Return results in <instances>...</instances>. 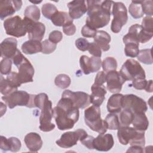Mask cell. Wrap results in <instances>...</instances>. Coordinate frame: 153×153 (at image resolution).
I'll return each mask as SVG.
<instances>
[{
    "instance_id": "1",
    "label": "cell",
    "mask_w": 153,
    "mask_h": 153,
    "mask_svg": "<svg viewBox=\"0 0 153 153\" xmlns=\"http://www.w3.org/2000/svg\"><path fill=\"white\" fill-rule=\"evenodd\" d=\"M87 17L85 25L97 29L107 26L112 13V1H87Z\"/></svg>"
},
{
    "instance_id": "2",
    "label": "cell",
    "mask_w": 153,
    "mask_h": 153,
    "mask_svg": "<svg viewBox=\"0 0 153 153\" xmlns=\"http://www.w3.org/2000/svg\"><path fill=\"white\" fill-rule=\"evenodd\" d=\"M79 116V109L75 108L71 100L66 97L62 96L57 106L53 108V117L60 130L72 128Z\"/></svg>"
},
{
    "instance_id": "3",
    "label": "cell",
    "mask_w": 153,
    "mask_h": 153,
    "mask_svg": "<svg viewBox=\"0 0 153 153\" xmlns=\"http://www.w3.org/2000/svg\"><path fill=\"white\" fill-rule=\"evenodd\" d=\"M117 137L123 145L130 143V146H139L144 148L145 143V131H139L130 126L120 127L118 129Z\"/></svg>"
},
{
    "instance_id": "4",
    "label": "cell",
    "mask_w": 153,
    "mask_h": 153,
    "mask_svg": "<svg viewBox=\"0 0 153 153\" xmlns=\"http://www.w3.org/2000/svg\"><path fill=\"white\" fill-rule=\"evenodd\" d=\"M84 121L85 124L93 131L99 134H104L108 130V126L101 118L100 106L94 105L84 111Z\"/></svg>"
},
{
    "instance_id": "5",
    "label": "cell",
    "mask_w": 153,
    "mask_h": 153,
    "mask_svg": "<svg viewBox=\"0 0 153 153\" xmlns=\"http://www.w3.org/2000/svg\"><path fill=\"white\" fill-rule=\"evenodd\" d=\"M34 97L35 94H30L23 90H16L7 96H2L1 98L10 109H13L17 106L35 108Z\"/></svg>"
},
{
    "instance_id": "6",
    "label": "cell",
    "mask_w": 153,
    "mask_h": 153,
    "mask_svg": "<svg viewBox=\"0 0 153 153\" xmlns=\"http://www.w3.org/2000/svg\"><path fill=\"white\" fill-rule=\"evenodd\" d=\"M153 36V32L145 30L141 25L134 24L128 29V32L123 36V41L124 44L127 43H145L149 41Z\"/></svg>"
},
{
    "instance_id": "7",
    "label": "cell",
    "mask_w": 153,
    "mask_h": 153,
    "mask_svg": "<svg viewBox=\"0 0 153 153\" xmlns=\"http://www.w3.org/2000/svg\"><path fill=\"white\" fill-rule=\"evenodd\" d=\"M126 81H133L138 78H145L144 69L140 64L134 59H127L119 71Z\"/></svg>"
},
{
    "instance_id": "8",
    "label": "cell",
    "mask_w": 153,
    "mask_h": 153,
    "mask_svg": "<svg viewBox=\"0 0 153 153\" xmlns=\"http://www.w3.org/2000/svg\"><path fill=\"white\" fill-rule=\"evenodd\" d=\"M112 14L114 18L111 22V30L114 33H118L128 20L127 8L121 2H114Z\"/></svg>"
},
{
    "instance_id": "9",
    "label": "cell",
    "mask_w": 153,
    "mask_h": 153,
    "mask_svg": "<svg viewBox=\"0 0 153 153\" xmlns=\"http://www.w3.org/2000/svg\"><path fill=\"white\" fill-rule=\"evenodd\" d=\"M4 27L7 35L16 38L23 36L27 33L26 24L20 16H15L5 20Z\"/></svg>"
},
{
    "instance_id": "10",
    "label": "cell",
    "mask_w": 153,
    "mask_h": 153,
    "mask_svg": "<svg viewBox=\"0 0 153 153\" xmlns=\"http://www.w3.org/2000/svg\"><path fill=\"white\" fill-rule=\"evenodd\" d=\"M122 109L131 111L133 113L144 112L147 111L148 106L144 100L133 94L124 95L122 99Z\"/></svg>"
},
{
    "instance_id": "11",
    "label": "cell",
    "mask_w": 153,
    "mask_h": 153,
    "mask_svg": "<svg viewBox=\"0 0 153 153\" xmlns=\"http://www.w3.org/2000/svg\"><path fill=\"white\" fill-rule=\"evenodd\" d=\"M87 133L82 128L74 131H67L62 134L60 138L56 141V143L63 148H69L75 145L78 141L85 136Z\"/></svg>"
},
{
    "instance_id": "12",
    "label": "cell",
    "mask_w": 153,
    "mask_h": 153,
    "mask_svg": "<svg viewBox=\"0 0 153 153\" xmlns=\"http://www.w3.org/2000/svg\"><path fill=\"white\" fill-rule=\"evenodd\" d=\"M41 112L39 116V129L42 131L48 132L55 128V125L51 123L53 117V109L52 102L49 99L45 102L41 109Z\"/></svg>"
},
{
    "instance_id": "13",
    "label": "cell",
    "mask_w": 153,
    "mask_h": 153,
    "mask_svg": "<svg viewBox=\"0 0 153 153\" xmlns=\"http://www.w3.org/2000/svg\"><path fill=\"white\" fill-rule=\"evenodd\" d=\"M62 96L69 98L73 103L75 108L84 109L90 104V95L82 91H72L69 90H65Z\"/></svg>"
},
{
    "instance_id": "14",
    "label": "cell",
    "mask_w": 153,
    "mask_h": 153,
    "mask_svg": "<svg viewBox=\"0 0 153 153\" xmlns=\"http://www.w3.org/2000/svg\"><path fill=\"white\" fill-rule=\"evenodd\" d=\"M23 19L26 26L29 39L41 41L45 32V25L41 22H34L26 17Z\"/></svg>"
},
{
    "instance_id": "15",
    "label": "cell",
    "mask_w": 153,
    "mask_h": 153,
    "mask_svg": "<svg viewBox=\"0 0 153 153\" xmlns=\"http://www.w3.org/2000/svg\"><path fill=\"white\" fill-rule=\"evenodd\" d=\"M79 65L82 72L85 75H88L99 71L102 66V60L100 57L94 56L89 57L82 55L79 59Z\"/></svg>"
},
{
    "instance_id": "16",
    "label": "cell",
    "mask_w": 153,
    "mask_h": 153,
    "mask_svg": "<svg viewBox=\"0 0 153 153\" xmlns=\"http://www.w3.org/2000/svg\"><path fill=\"white\" fill-rule=\"evenodd\" d=\"M126 81L120 72L112 71L106 74V88L111 93H118L120 92Z\"/></svg>"
},
{
    "instance_id": "17",
    "label": "cell",
    "mask_w": 153,
    "mask_h": 153,
    "mask_svg": "<svg viewBox=\"0 0 153 153\" xmlns=\"http://www.w3.org/2000/svg\"><path fill=\"white\" fill-rule=\"evenodd\" d=\"M18 69V76L22 84L33 82L35 70L29 60L25 59L16 66Z\"/></svg>"
},
{
    "instance_id": "18",
    "label": "cell",
    "mask_w": 153,
    "mask_h": 153,
    "mask_svg": "<svg viewBox=\"0 0 153 153\" xmlns=\"http://www.w3.org/2000/svg\"><path fill=\"white\" fill-rule=\"evenodd\" d=\"M22 6V1L5 0L0 1V19L3 20L5 17L12 16Z\"/></svg>"
},
{
    "instance_id": "19",
    "label": "cell",
    "mask_w": 153,
    "mask_h": 153,
    "mask_svg": "<svg viewBox=\"0 0 153 153\" xmlns=\"http://www.w3.org/2000/svg\"><path fill=\"white\" fill-rule=\"evenodd\" d=\"M93 148L99 151H108L114 145L111 134H99L93 140Z\"/></svg>"
},
{
    "instance_id": "20",
    "label": "cell",
    "mask_w": 153,
    "mask_h": 153,
    "mask_svg": "<svg viewBox=\"0 0 153 153\" xmlns=\"http://www.w3.org/2000/svg\"><path fill=\"white\" fill-rule=\"evenodd\" d=\"M84 0H76L69 2L68 4L69 15L73 20L78 19L82 17L87 11V7Z\"/></svg>"
},
{
    "instance_id": "21",
    "label": "cell",
    "mask_w": 153,
    "mask_h": 153,
    "mask_svg": "<svg viewBox=\"0 0 153 153\" xmlns=\"http://www.w3.org/2000/svg\"><path fill=\"white\" fill-rule=\"evenodd\" d=\"M17 41L14 38H7L1 43V56L4 58L12 59L18 50Z\"/></svg>"
},
{
    "instance_id": "22",
    "label": "cell",
    "mask_w": 153,
    "mask_h": 153,
    "mask_svg": "<svg viewBox=\"0 0 153 153\" xmlns=\"http://www.w3.org/2000/svg\"><path fill=\"white\" fill-rule=\"evenodd\" d=\"M26 146L30 152H38L42 146V140L39 134L35 132L27 133L24 138Z\"/></svg>"
},
{
    "instance_id": "23",
    "label": "cell",
    "mask_w": 153,
    "mask_h": 153,
    "mask_svg": "<svg viewBox=\"0 0 153 153\" xmlns=\"http://www.w3.org/2000/svg\"><path fill=\"white\" fill-rule=\"evenodd\" d=\"M91 94L90 95V103L100 106L105 100L107 91L104 85H97L93 84L91 87Z\"/></svg>"
},
{
    "instance_id": "24",
    "label": "cell",
    "mask_w": 153,
    "mask_h": 153,
    "mask_svg": "<svg viewBox=\"0 0 153 153\" xmlns=\"http://www.w3.org/2000/svg\"><path fill=\"white\" fill-rule=\"evenodd\" d=\"M21 146L20 140L16 137H11L7 139L5 136H1L0 148L2 151H10L16 152L20 149Z\"/></svg>"
},
{
    "instance_id": "25",
    "label": "cell",
    "mask_w": 153,
    "mask_h": 153,
    "mask_svg": "<svg viewBox=\"0 0 153 153\" xmlns=\"http://www.w3.org/2000/svg\"><path fill=\"white\" fill-rule=\"evenodd\" d=\"M123 94L115 93L110 96L107 103V110L109 113L117 114L122 110V99Z\"/></svg>"
},
{
    "instance_id": "26",
    "label": "cell",
    "mask_w": 153,
    "mask_h": 153,
    "mask_svg": "<svg viewBox=\"0 0 153 153\" xmlns=\"http://www.w3.org/2000/svg\"><path fill=\"white\" fill-rule=\"evenodd\" d=\"M111 39L110 35L104 30H97L96 34L94 37V42L103 51H107L109 50Z\"/></svg>"
},
{
    "instance_id": "27",
    "label": "cell",
    "mask_w": 153,
    "mask_h": 153,
    "mask_svg": "<svg viewBox=\"0 0 153 153\" xmlns=\"http://www.w3.org/2000/svg\"><path fill=\"white\" fill-rule=\"evenodd\" d=\"M134 114V118L131 123L133 128L139 131H146L149 126V121L145 113L139 112Z\"/></svg>"
},
{
    "instance_id": "28",
    "label": "cell",
    "mask_w": 153,
    "mask_h": 153,
    "mask_svg": "<svg viewBox=\"0 0 153 153\" xmlns=\"http://www.w3.org/2000/svg\"><path fill=\"white\" fill-rule=\"evenodd\" d=\"M22 50L26 54H33L42 51V42L29 39L22 45Z\"/></svg>"
},
{
    "instance_id": "29",
    "label": "cell",
    "mask_w": 153,
    "mask_h": 153,
    "mask_svg": "<svg viewBox=\"0 0 153 153\" xmlns=\"http://www.w3.org/2000/svg\"><path fill=\"white\" fill-rule=\"evenodd\" d=\"M53 24L56 26H63L64 25L72 23L73 19L71 18L69 13L65 11H57L51 19Z\"/></svg>"
},
{
    "instance_id": "30",
    "label": "cell",
    "mask_w": 153,
    "mask_h": 153,
    "mask_svg": "<svg viewBox=\"0 0 153 153\" xmlns=\"http://www.w3.org/2000/svg\"><path fill=\"white\" fill-rule=\"evenodd\" d=\"M134 113L131 111L122 109L118 115L121 127L130 126L134 118Z\"/></svg>"
},
{
    "instance_id": "31",
    "label": "cell",
    "mask_w": 153,
    "mask_h": 153,
    "mask_svg": "<svg viewBox=\"0 0 153 153\" xmlns=\"http://www.w3.org/2000/svg\"><path fill=\"white\" fill-rule=\"evenodd\" d=\"M128 11L134 19L142 17L144 14L142 8V1H132L129 5Z\"/></svg>"
},
{
    "instance_id": "32",
    "label": "cell",
    "mask_w": 153,
    "mask_h": 153,
    "mask_svg": "<svg viewBox=\"0 0 153 153\" xmlns=\"http://www.w3.org/2000/svg\"><path fill=\"white\" fill-rule=\"evenodd\" d=\"M25 17L28 18L34 22H38L40 19V10L35 5H31L27 7L25 10Z\"/></svg>"
},
{
    "instance_id": "33",
    "label": "cell",
    "mask_w": 153,
    "mask_h": 153,
    "mask_svg": "<svg viewBox=\"0 0 153 153\" xmlns=\"http://www.w3.org/2000/svg\"><path fill=\"white\" fill-rule=\"evenodd\" d=\"M104 120L107 124L108 128L109 130H118L121 127L118 116L116 114L109 113L107 115Z\"/></svg>"
},
{
    "instance_id": "34",
    "label": "cell",
    "mask_w": 153,
    "mask_h": 153,
    "mask_svg": "<svg viewBox=\"0 0 153 153\" xmlns=\"http://www.w3.org/2000/svg\"><path fill=\"white\" fill-rule=\"evenodd\" d=\"M54 83L56 86L62 89L67 88L71 83L70 77L65 74H60L57 75L54 79Z\"/></svg>"
},
{
    "instance_id": "35",
    "label": "cell",
    "mask_w": 153,
    "mask_h": 153,
    "mask_svg": "<svg viewBox=\"0 0 153 153\" xmlns=\"http://www.w3.org/2000/svg\"><path fill=\"white\" fill-rule=\"evenodd\" d=\"M151 51V48L139 50V53L137 56L138 60L146 65H151L153 62Z\"/></svg>"
},
{
    "instance_id": "36",
    "label": "cell",
    "mask_w": 153,
    "mask_h": 153,
    "mask_svg": "<svg viewBox=\"0 0 153 153\" xmlns=\"http://www.w3.org/2000/svg\"><path fill=\"white\" fill-rule=\"evenodd\" d=\"M102 67L106 74L110 71H116L117 68V60L113 57H107L102 62Z\"/></svg>"
},
{
    "instance_id": "37",
    "label": "cell",
    "mask_w": 153,
    "mask_h": 153,
    "mask_svg": "<svg viewBox=\"0 0 153 153\" xmlns=\"http://www.w3.org/2000/svg\"><path fill=\"white\" fill-rule=\"evenodd\" d=\"M16 90H17V88L12 86L7 79H5L2 75L1 76L0 92L2 94L7 96Z\"/></svg>"
},
{
    "instance_id": "38",
    "label": "cell",
    "mask_w": 153,
    "mask_h": 153,
    "mask_svg": "<svg viewBox=\"0 0 153 153\" xmlns=\"http://www.w3.org/2000/svg\"><path fill=\"white\" fill-rule=\"evenodd\" d=\"M41 11L45 18L51 20L52 17L58 11V10L54 5L51 3H45L42 5Z\"/></svg>"
},
{
    "instance_id": "39",
    "label": "cell",
    "mask_w": 153,
    "mask_h": 153,
    "mask_svg": "<svg viewBox=\"0 0 153 153\" xmlns=\"http://www.w3.org/2000/svg\"><path fill=\"white\" fill-rule=\"evenodd\" d=\"M139 44L134 43H127L125 44L124 53L126 56L130 57H136L139 53Z\"/></svg>"
},
{
    "instance_id": "40",
    "label": "cell",
    "mask_w": 153,
    "mask_h": 153,
    "mask_svg": "<svg viewBox=\"0 0 153 153\" xmlns=\"http://www.w3.org/2000/svg\"><path fill=\"white\" fill-rule=\"evenodd\" d=\"M12 60L9 58H4L0 63V71L2 75H8L11 72Z\"/></svg>"
},
{
    "instance_id": "41",
    "label": "cell",
    "mask_w": 153,
    "mask_h": 153,
    "mask_svg": "<svg viewBox=\"0 0 153 153\" xmlns=\"http://www.w3.org/2000/svg\"><path fill=\"white\" fill-rule=\"evenodd\" d=\"M57 44L52 42L49 39H45L42 42V53L49 54L53 53L56 48Z\"/></svg>"
},
{
    "instance_id": "42",
    "label": "cell",
    "mask_w": 153,
    "mask_h": 153,
    "mask_svg": "<svg viewBox=\"0 0 153 153\" xmlns=\"http://www.w3.org/2000/svg\"><path fill=\"white\" fill-rule=\"evenodd\" d=\"M48 100V97L47 94L45 93H41L35 95L34 97L35 108L36 107L41 109Z\"/></svg>"
},
{
    "instance_id": "43",
    "label": "cell",
    "mask_w": 153,
    "mask_h": 153,
    "mask_svg": "<svg viewBox=\"0 0 153 153\" xmlns=\"http://www.w3.org/2000/svg\"><path fill=\"white\" fill-rule=\"evenodd\" d=\"M6 79L12 86L16 88H17L19 87H20V85H22V83L20 82L18 76V73L16 72H11L10 74H8L7 76Z\"/></svg>"
},
{
    "instance_id": "44",
    "label": "cell",
    "mask_w": 153,
    "mask_h": 153,
    "mask_svg": "<svg viewBox=\"0 0 153 153\" xmlns=\"http://www.w3.org/2000/svg\"><path fill=\"white\" fill-rule=\"evenodd\" d=\"M142 8L144 14L146 16L153 15V2L151 0L142 1Z\"/></svg>"
},
{
    "instance_id": "45",
    "label": "cell",
    "mask_w": 153,
    "mask_h": 153,
    "mask_svg": "<svg viewBox=\"0 0 153 153\" xmlns=\"http://www.w3.org/2000/svg\"><path fill=\"white\" fill-rule=\"evenodd\" d=\"M88 51L89 53L94 57H100L102 56V50L94 42L90 43Z\"/></svg>"
},
{
    "instance_id": "46",
    "label": "cell",
    "mask_w": 153,
    "mask_h": 153,
    "mask_svg": "<svg viewBox=\"0 0 153 153\" xmlns=\"http://www.w3.org/2000/svg\"><path fill=\"white\" fill-rule=\"evenodd\" d=\"M75 44L76 48L81 51H85L86 50H88L90 45V42L85 38H79L77 39L75 41Z\"/></svg>"
},
{
    "instance_id": "47",
    "label": "cell",
    "mask_w": 153,
    "mask_h": 153,
    "mask_svg": "<svg viewBox=\"0 0 153 153\" xmlns=\"http://www.w3.org/2000/svg\"><path fill=\"white\" fill-rule=\"evenodd\" d=\"M141 26L145 30L153 32V18L151 16L145 17L142 20Z\"/></svg>"
},
{
    "instance_id": "48",
    "label": "cell",
    "mask_w": 153,
    "mask_h": 153,
    "mask_svg": "<svg viewBox=\"0 0 153 153\" xmlns=\"http://www.w3.org/2000/svg\"><path fill=\"white\" fill-rule=\"evenodd\" d=\"M97 29L90 27V26L85 25L81 29V34L85 38H94L96 34Z\"/></svg>"
},
{
    "instance_id": "49",
    "label": "cell",
    "mask_w": 153,
    "mask_h": 153,
    "mask_svg": "<svg viewBox=\"0 0 153 153\" xmlns=\"http://www.w3.org/2000/svg\"><path fill=\"white\" fill-rule=\"evenodd\" d=\"M148 81L145 78H138L132 81L133 87L136 90H145Z\"/></svg>"
},
{
    "instance_id": "50",
    "label": "cell",
    "mask_w": 153,
    "mask_h": 153,
    "mask_svg": "<svg viewBox=\"0 0 153 153\" xmlns=\"http://www.w3.org/2000/svg\"><path fill=\"white\" fill-rule=\"evenodd\" d=\"M63 38L62 33L59 30H53L50 32L48 36V39L54 44H57Z\"/></svg>"
},
{
    "instance_id": "51",
    "label": "cell",
    "mask_w": 153,
    "mask_h": 153,
    "mask_svg": "<svg viewBox=\"0 0 153 153\" xmlns=\"http://www.w3.org/2000/svg\"><path fill=\"white\" fill-rule=\"evenodd\" d=\"M94 137L92 136L88 135V134L79 140L80 142L85 147H87L89 149H94L93 148V140Z\"/></svg>"
},
{
    "instance_id": "52",
    "label": "cell",
    "mask_w": 153,
    "mask_h": 153,
    "mask_svg": "<svg viewBox=\"0 0 153 153\" xmlns=\"http://www.w3.org/2000/svg\"><path fill=\"white\" fill-rule=\"evenodd\" d=\"M106 81V74L103 71H99L96 74L94 84L97 85H103Z\"/></svg>"
},
{
    "instance_id": "53",
    "label": "cell",
    "mask_w": 153,
    "mask_h": 153,
    "mask_svg": "<svg viewBox=\"0 0 153 153\" xmlns=\"http://www.w3.org/2000/svg\"><path fill=\"white\" fill-rule=\"evenodd\" d=\"M63 31L68 36L73 35L76 32V26L73 24V22L69 23L63 26Z\"/></svg>"
},
{
    "instance_id": "54",
    "label": "cell",
    "mask_w": 153,
    "mask_h": 153,
    "mask_svg": "<svg viewBox=\"0 0 153 153\" xmlns=\"http://www.w3.org/2000/svg\"><path fill=\"white\" fill-rule=\"evenodd\" d=\"M144 148L143 147L139 146H130V147L126 151L127 152H137V153H142L144 151Z\"/></svg>"
},
{
    "instance_id": "55",
    "label": "cell",
    "mask_w": 153,
    "mask_h": 153,
    "mask_svg": "<svg viewBox=\"0 0 153 153\" xmlns=\"http://www.w3.org/2000/svg\"><path fill=\"white\" fill-rule=\"evenodd\" d=\"M146 91L149 92V93H152V80H149L148 82L147 86L145 88Z\"/></svg>"
},
{
    "instance_id": "56",
    "label": "cell",
    "mask_w": 153,
    "mask_h": 153,
    "mask_svg": "<svg viewBox=\"0 0 153 153\" xmlns=\"http://www.w3.org/2000/svg\"><path fill=\"white\" fill-rule=\"evenodd\" d=\"M1 115L2 114V111H4V113H5L6 112V110H7V106L5 105H4L2 102H1Z\"/></svg>"
},
{
    "instance_id": "57",
    "label": "cell",
    "mask_w": 153,
    "mask_h": 153,
    "mask_svg": "<svg viewBox=\"0 0 153 153\" xmlns=\"http://www.w3.org/2000/svg\"><path fill=\"white\" fill-rule=\"evenodd\" d=\"M30 2H32V3H33V4H39V3L41 2V1H30Z\"/></svg>"
}]
</instances>
